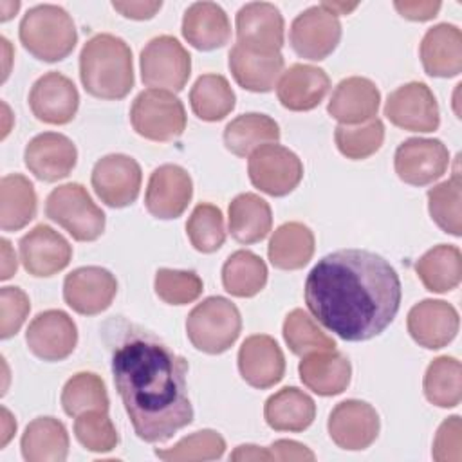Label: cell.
I'll list each match as a JSON object with an SVG mask.
<instances>
[{
  "label": "cell",
  "mask_w": 462,
  "mask_h": 462,
  "mask_svg": "<svg viewBox=\"0 0 462 462\" xmlns=\"http://www.w3.org/2000/svg\"><path fill=\"white\" fill-rule=\"evenodd\" d=\"M393 7L399 11L401 16L413 20V22H426L437 16L440 11V2L431 0H397L393 2Z\"/></svg>",
  "instance_id": "cell-50"
},
{
  "label": "cell",
  "mask_w": 462,
  "mask_h": 462,
  "mask_svg": "<svg viewBox=\"0 0 462 462\" xmlns=\"http://www.w3.org/2000/svg\"><path fill=\"white\" fill-rule=\"evenodd\" d=\"M141 166L125 153H110L101 157L92 168V188L96 195L110 208H126L139 197Z\"/></svg>",
  "instance_id": "cell-11"
},
{
  "label": "cell",
  "mask_w": 462,
  "mask_h": 462,
  "mask_svg": "<svg viewBox=\"0 0 462 462\" xmlns=\"http://www.w3.org/2000/svg\"><path fill=\"white\" fill-rule=\"evenodd\" d=\"M103 341L110 350L116 390L144 442H166L193 420L188 361L150 330L123 318L108 319Z\"/></svg>",
  "instance_id": "cell-1"
},
{
  "label": "cell",
  "mask_w": 462,
  "mask_h": 462,
  "mask_svg": "<svg viewBox=\"0 0 462 462\" xmlns=\"http://www.w3.org/2000/svg\"><path fill=\"white\" fill-rule=\"evenodd\" d=\"M273 226L271 206L256 193H240L229 204V233L240 244L263 240Z\"/></svg>",
  "instance_id": "cell-33"
},
{
  "label": "cell",
  "mask_w": 462,
  "mask_h": 462,
  "mask_svg": "<svg viewBox=\"0 0 462 462\" xmlns=\"http://www.w3.org/2000/svg\"><path fill=\"white\" fill-rule=\"evenodd\" d=\"M116 276L103 267H78L65 276L63 300L78 314L96 316L106 310L116 298Z\"/></svg>",
  "instance_id": "cell-14"
},
{
  "label": "cell",
  "mask_w": 462,
  "mask_h": 462,
  "mask_svg": "<svg viewBox=\"0 0 462 462\" xmlns=\"http://www.w3.org/2000/svg\"><path fill=\"white\" fill-rule=\"evenodd\" d=\"M16 431V420L9 413L7 408H2V439H0V448H5V444L11 440L13 433Z\"/></svg>",
  "instance_id": "cell-55"
},
{
  "label": "cell",
  "mask_w": 462,
  "mask_h": 462,
  "mask_svg": "<svg viewBox=\"0 0 462 462\" xmlns=\"http://www.w3.org/2000/svg\"><path fill=\"white\" fill-rule=\"evenodd\" d=\"M74 435L78 442L94 453H108L117 446V431L105 410H88L76 417Z\"/></svg>",
  "instance_id": "cell-46"
},
{
  "label": "cell",
  "mask_w": 462,
  "mask_h": 462,
  "mask_svg": "<svg viewBox=\"0 0 462 462\" xmlns=\"http://www.w3.org/2000/svg\"><path fill=\"white\" fill-rule=\"evenodd\" d=\"M18 36L25 51L49 63L65 60L78 42L72 16L52 4L31 7L20 22Z\"/></svg>",
  "instance_id": "cell-4"
},
{
  "label": "cell",
  "mask_w": 462,
  "mask_h": 462,
  "mask_svg": "<svg viewBox=\"0 0 462 462\" xmlns=\"http://www.w3.org/2000/svg\"><path fill=\"white\" fill-rule=\"evenodd\" d=\"M31 310V303L27 294L18 287H2L0 291V337L9 339L14 336L27 314Z\"/></svg>",
  "instance_id": "cell-48"
},
{
  "label": "cell",
  "mask_w": 462,
  "mask_h": 462,
  "mask_svg": "<svg viewBox=\"0 0 462 462\" xmlns=\"http://www.w3.org/2000/svg\"><path fill=\"white\" fill-rule=\"evenodd\" d=\"M20 448L27 462H63L69 455L67 428L54 417H38L27 424Z\"/></svg>",
  "instance_id": "cell-31"
},
{
  "label": "cell",
  "mask_w": 462,
  "mask_h": 462,
  "mask_svg": "<svg viewBox=\"0 0 462 462\" xmlns=\"http://www.w3.org/2000/svg\"><path fill=\"white\" fill-rule=\"evenodd\" d=\"M155 294L170 305H188L202 294V280L193 271L159 269L155 273Z\"/></svg>",
  "instance_id": "cell-47"
},
{
  "label": "cell",
  "mask_w": 462,
  "mask_h": 462,
  "mask_svg": "<svg viewBox=\"0 0 462 462\" xmlns=\"http://www.w3.org/2000/svg\"><path fill=\"white\" fill-rule=\"evenodd\" d=\"M408 332L424 348L439 350L451 343L458 332L457 309L442 300H422L408 312Z\"/></svg>",
  "instance_id": "cell-21"
},
{
  "label": "cell",
  "mask_w": 462,
  "mask_h": 462,
  "mask_svg": "<svg viewBox=\"0 0 462 462\" xmlns=\"http://www.w3.org/2000/svg\"><path fill=\"white\" fill-rule=\"evenodd\" d=\"M83 88L99 99H123L134 87L132 51L119 36H92L79 54Z\"/></svg>",
  "instance_id": "cell-3"
},
{
  "label": "cell",
  "mask_w": 462,
  "mask_h": 462,
  "mask_svg": "<svg viewBox=\"0 0 462 462\" xmlns=\"http://www.w3.org/2000/svg\"><path fill=\"white\" fill-rule=\"evenodd\" d=\"M263 417L276 431H303L316 417V404L303 390L285 386L265 401Z\"/></svg>",
  "instance_id": "cell-30"
},
{
  "label": "cell",
  "mask_w": 462,
  "mask_h": 462,
  "mask_svg": "<svg viewBox=\"0 0 462 462\" xmlns=\"http://www.w3.org/2000/svg\"><path fill=\"white\" fill-rule=\"evenodd\" d=\"M235 92L220 74H202L189 92L193 114L202 121H220L235 108Z\"/></svg>",
  "instance_id": "cell-38"
},
{
  "label": "cell",
  "mask_w": 462,
  "mask_h": 462,
  "mask_svg": "<svg viewBox=\"0 0 462 462\" xmlns=\"http://www.w3.org/2000/svg\"><path fill=\"white\" fill-rule=\"evenodd\" d=\"M45 215L78 242L97 240L105 231V213L78 182L54 188L45 200Z\"/></svg>",
  "instance_id": "cell-6"
},
{
  "label": "cell",
  "mask_w": 462,
  "mask_h": 462,
  "mask_svg": "<svg viewBox=\"0 0 462 462\" xmlns=\"http://www.w3.org/2000/svg\"><path fill=\"white\" fill-rule=\"evenodd\" d=\"M36 191L32 182L20 175L9 173L0 180V227L18 231L36 217Z\"/></svg>",
  "instance_id": "cell-35"
},
{
  "label": "cell",
  "mask_w": 462,
  "mask_h": 462,
  "mask_svg": "<svg viewBox=\"0 0 462 462\" xmlns=\"http://www.w3.org/2000/svg\"><path fill=\"white\" fill-rule=\"evenodd\" d=\"M415 271L430 292L453 291L462 280L460 249L449 244L435 245L417 260Z\"/></svg>",
  "instance_id": "cell-36"
},
{
  "label": "cell",
  "mask_w": 462,
  "mask_h": 462,
  "mask_svg": "<svg viewBox=\"0 0 462 462\" xmlns=\"http://www.w3.org/2000/svg\"><path fill=\"white\" fill-rule=\"evenodd\" d=\"M112 7L125 18L132 20H150L162 7V2H112Z\"/></svg>",
  "instance_id": "cell-52"
},
{
  "label": "cell",
  "mask_w": 462,
  "mask_h": 462,
  "mask_svg": "<svg viewBox=\"0 0 462 462\" xmlns=\"http://www.w3.org/2000/svg\"><path fill=\"white\" fill-rule=\"evenodd\" d=\"M247 173L253 186L260 191L271 197H283L300 184L303 164L292 150L267 143L249 155Z\"/></svg>",
  "instance_id": "cell-9"
},
{
  "label": "cell",
  "mask_w": 462,
  "mask_h": 462,
  "mask_svg": "<svg viewBox=\"0 0 462 462\" xmlns=\"http://www.w3.org/2000/svg\"><path fill=\"white\" fill-rule=\"evenodd\" d=\"M193 197L189 173L177 164H162L153 170L148 180L144 204L150 215L161 220L180 217Z\"/></svg>",
  "instance_id": "cell-17"
},
{
  "label": "cell",
  "mask_w": 462,
  "mask_h": 462,
  "mask_svg": "<svg viewBox=\"0 0 462 462\" xmlns=\"http://www.w3.org/2000/svg\"><path fill=\"white\" fill-rule=\"evenodd\" d=\"M240 45L260 52H280L283 45V16L274 4L251 2L236 13Z\"/></svg>",
  "instance_id": "cell-23"
},
{
  "label": "cell",
  "mask_w": 462,
  "mask_h": 462,
  "mask_svg": "<svg viewBox=\"0 0 462 462\" xmlns=\"http://www.w3.org/2000/svg\"><path fill=\"white\" fill-rule=\"evenodd\" d=\"M0 9H2L0 20H2V22H7V20L13 18V14L20 9V2H0Z\"/></svg>",
  "instance_id": "cell-57"
},
{
  "label": "cell",
  "mask_w": 462,
  "mask_h": 462,
  "mask_svg": "<svg viewBox=\"0 0 462 462\" xmlns=\"http://www.w3.org/2000/svg\"><path fill=\"white\" fill-rule=\"evenodd\" d=\"M420 61L433 78H453L462 72V32L453 23H437L420 42Z\"/></svg>",
  "instance_id": "cell-28"
},
{
  "label": "cell",
  "mask_w": 462,
  "mask_h": 462,
  "mask_svg": "<svg viewBox=\"0 0 462 462\" xmlns=\"http://www.w3.org/2000/svg\"><path fill=\"white\" fill-rule=\"evenodd\" d=\"M298 372L301 383L323 397L343 393L352 377L348 357L336 348L303 356L298 365Z\"/></svg>",
  "instance_id": "cell-27"
},
{
  "label": "cell",
  "mask_w": 462,
  "mask_h": 462,
  "mask_svg": "<svg viewBox=\"0 0 462 462\" xmlns=\"http://www.w3.org/2000/svg\"><path fill=\"white\" fill-rule=\"evenodd\" d=\"M431 455L437 462L462 460V422L458 415L448 417L437 430Z\"/></svg>",
  "instance_id": "cell-49"
},
{
  "label": "cell",
  "mask_w": 462,
  "mask_h": 462,
  "mask_svg": "<svg viewBox=\"0 0 462 462\" xmlns=\"http://www.w3.org/2000/svg\"><path fill=\"white\" fill-rule=\"evenodd\" d=\"M29 106L34 117L47 125H67L78 112L79 94L67 76L52 70L34 81Z\"/></svg>",
  "instance_id": "cell-18"
},
{
  "label": "cell",
  "mask_w": 462,
  "mask_h": 462,
  "mask_svg": "<svg viewBox=\"0 0 462 462\" xmlns=\"http://www.w3.org/2000/svg\"><path fill=\"white\" fill-rule=\"evenodd\" d=\"M27 170L40 180L56 182L69 177L78 161L74 143L58 132H43L32 137L23 152Z\"/></svg>",
  "instance_id": "cell-19"
},
{
  "label": "cell",
  "mask_w": 462,
  "mask_h": 462,
  "mask_svg": "<svg viewBox=\"0 0 462 462\" xmlns=\"http://www.w3.org/2000/svg\"><path fill=\"white\" fill-rule=\"evenodd\" d=\"M25 341L36 357L43 361H61L74 352L78 328L67 312L51 309L32 318L25 332Z\"/></svg>",
  "instance_id": "cell-16"
},
{
  "label": "cell",
  "mask_w": 462,
  "mask_h": 462,
  "mask_svg": "<svg viewBox=\"0 0 462 462\" xmlns=\"http://www.w3.org/2000/svg\"><path fill=\"white\" fill-rule=\"evenodd\" d=\"M460 173L455 171L451 179L428 189V209L433 222L453 236L462 235V209H460Z\"/></svg>",
  "instance_id": "cell-41"
},
{
  "label": "cell",
  "mask_w": 462,
  "mask_h": 462,
  "mask_svg": "<svg viewBox=\"0 0 462 462\" xmlns=\"http://www.w3.org/2000/svg\"><path fill=\"white\" fill-rule=\"evenodd\" d=\"M20 260L25 271L38 278L63 271L72 258L70 244L51 226L40 224L20 240Z\"/></svg>",
  "instance_id": "cell-20"
},
{
  "label": "cell",
  "mask_w": 462,
  "mask_h": 462,
  "mask_svg": "<svg viewBox=\"0 0 462 462\" xmlns=\"http://www.w3.org/2000/svg\"><path fill=\"white\" fill-rule=\"evenodd\" d=\"M280 126L278 123L265 114H242L227 123L224 128V144L226 148L238 155L247 157L256 148L267 143H278Z\"/></svg>",
  "instance_id": "cell-34"
},
{
  "label": "cell",
  "mask_w": 462,
  "mask_h": 462,
  "mask_svg": "<svg viewBox=\"0 0 462 462\" xmlns=\"http://www.w3.org/2000/svg\"><path fill=\"white\" fill-rule=\"evenodd\" d=\"M392 125L410 132H433L440 125L439 103L426 83L410 81L395 88L384 105Z\"/></svg>",
  "instance_id": "cell-12"
},
{
  "label": "cell",
  "mask_w": 462,
  "mask_h": 462,
  "mask_svg": "<svg viewBox=\"0 0 462 462\" xmlns=\"http://www.w3.org/2000/svg\"><path fill=\"white\" fill-rule=\"evenodd\" d=\"M375 408L359 399H346L334 406L328 415V435L336 446L348 451L366 449L379 435Z\"/></svg>",
  "instance_id": "cell-15"
},
{
  "label": "cell",
  "mask_w": 462,
  "mask_h": 462,
  "mask_svg": "<svg viewBox=\"0 0 462 462\" xmlns=\"http://www.w3.org/2000/svg\"><path fill=\"white\" fill-rule=\"evenodd\" d=\"M325 9H328L330 13L337 14H348L350 11H354L357 7V4H341V2H323L321 4Z\"/></svg>",
  "instance_id": "cell-56"
},
{
  "label": "cell",
  "mask_w": 462,
  "mask_h": 462,
  "mask_svg": "<svg viewBox=\"0 0 462 462\" xmlns=\"http://www.w3.org/2000/svg\"><path fill=\"white\" fill-rule=\"evenodd\" d=\"M242 330L236 305L222 296H209L191 309L186 319V334L191 345L206 354L229 350Z\"/></svg>",
  "instance_id": "cell-5"
},
{
  "label": "cell",
  "mask_w": 462,
  "mask_h": 462,
  "mask_svg": "<svg viewBox=\"0 0 462 462\" xmlns=\"http://www.w3.org/2000/svg\"><path fill=\"white\" fill-rule=\"evenodd\" d=\"M233 462H249V460H274L271 449L260 448L254 444H242L235 448V451L229 457Z\"/></svg>",
  "instance_id": "cell-53"
},
{
  "label": "cell",
  "mask_w": 462,
  "mask_h": 462,
  "mask_svg": "<svg viewBox=\"0 0 462 462\" xmlns=\"http://www.w3.org/2000/svg\"><path fill=\"white\" fill-rule=\"evenodd\" d=\"M229 70L242 88L269 92L283 72V56L280 52H260L235 43L229 51Z\"/></svg>",
  "instance_id": "cell-26"
},
{
  "label": "cell",
  "mask_w": 462,
  "mask_h": 462,
  "mask_svg": "<svg viewBox=\"0 0 462 462\" xmlns=\"http://www.w3.org/2000/svg\"><path fill=\"white\" fill-rule=\"evenodd\" d=\"M0 42H2V47H4V51H5V70H4V79H5L7 74H9V65H7V63H9V60H11V54H9V52H11V45H9V42H7L4 36L0 38Z\"/></svg>",
  "instance_id": "cell-58"
},
{
  "label": "cell",
  "mask_w": 462,
  "mask_h": 462,
  "mask_svg": "<svg viewBox=\"0 0 462 462\" xmlns=\"http://www.w3.org/2000/svg\"><path fill=\"white\" fill-rule=\"evenodd\" d=\"M130 123L141 137L168 143L184 132L186 110L173 92L148 88L134 99Z\"/></svg>",
  "instance_id": "cell-7"
},
{
  "label": "cell",
  "mask_w": 462,
  "mask_h": 462,
  "mask_svg": "<svg viewBox=\"0 0 462 462\" xmlns=\"http://www.w3.org/2000/svg\"><path fill=\"white\" fill-rule=\"evenodd\" d=\"M238 370L253 388H271L285 374V357L274 337L267 334L249 336L238 350Z\"/></svg>",
  "instance_id": "cell-22"
},
{
  "label": "cell",
  "mask_w": 462,
  "mask_h": 462,
  "mask_svg": "<svg viewBox=\"0 0 462 462\" xmlns=\"http://www.w3.org/2000/svg\"><path fill=\"white\" fill-rule=\"evenodd\" d=\"M271 453L274 460H314L316 455L303 444L296 440L280 439L271 444Z\"/></svg>",
  "instance_id": "cell-51"
},
{
  "label": "cell",
  "mask_w": 462,
  "mask_h": 462,
  "mask_svg": "<svg viewBox=\"0 0 462 462\" xmlns=\"http://www.w3.org/2000/svg\"><path fill=\"white\" fill-rule=\"evenodd\" d=\"M305 303L312 316L345 341L379 336L401 307L395 269L368 249H337L310 269Z\"/></svg>",
  "instance_id": "cell-2"
},
{
  "label": "cell",
  "mask_w": 462,
  "mask_h": 462,
  "mask_svg": "<svg viewBox=\"0 0 462 462\" xmlns=\"http://www.w3.org/2000/svg\"><path fill=\"white\" fill-rule=\"evenodd\" d=\"M0 244H2V274H0V278L9 280L16 273V256H14V251L9 244V240L2 238Z\"/></svg>",
  "instance_id": "cell-54"
},
{
  "label": "cell",
  "mask_w": 462,
  "mask_h": 462,
  "mask_svg": "<svg viewBox=\"0 0 462 462\" xmlns=\"http://www.w3.org/2000/svg\"><path fill=\"white\" fill-rule=\"evenodd\" d=\"M186 233L197 251L215 253L226 240L222 211L208 202L195 206L186 222Z\"/></svg>",
  "instance_id": "cell-43"
},
{
  "label": "cell",
  "mask_w": 462,
  "mask_h": 462,
  "mask_svg": "<svg viewBox=\"0 0 462 462\" xmlns=\"http://www.w3.org/2000/svg\"><path fill=\"white\" fill-rule=\"evenodd\" d=\"M267 283V265L253 251L240 249L222 265V285L236 298L256 296Z\"/></svg>",
  "instance_id": "cell-37"
},
{
  "label": "cell",
  "mask_w": 462,
  "mask_h": 462,
  "mask_svg": "<svg viewBox=\"0 0 462 462\" xmlns=\"http://www.w3.org/2000/svg\"><path fill=\"white\" fill-rule=\"evenodd\" d=\"M393 166L402 182L426 186L446 173L449 166V152L439 139L411 137L397 146Z\"/></svg>",
  "instance_id": "cell-13"
},
{
  "label": "cell",
  "mask_w": 462,
  "mask_h": 462,
  "mask_svg": "<svg viewBox=\"0 0 462 462\" xmlns=\"http://www.w3.org/2000/svg\"><path fill=\"white\" fill-rule=\"evenodd\" d=\"M381 92L374 81L361 76L341 79L328 101V114L346 126L366 123L377 116Z\"/></svg>",
  "instance_id": "cell-24"
},
{
  "label": "cell",
  "mask_w": 462,
  "mask_h": 462,
  "mask_svg": "<svg viewBox=\"0 0 462 462\" xmlns=\"http://www.w3.org/2000/svg\"><path fill=\"white\" fill-rule=\"evenodd\" d=\"M61 406L70 417H78L88 410L108 411V393L103 379L92 372L72 375L61 390Z\"/></svg>",
  "instance_id": "cell-40"
},
{
  "label": "cell",
  "mask_w": 462,
  "mask_h": 462,
  "mask_svg": "<svg viewBox=\"0 0 462 462\" xmlns=\"http://www.w3.org/2000/svg\"><path fill=\"white\" fill-rule=\"evenodd\" d=\"M182 36L199 51L220 49L231 38V23L218 4L195 2L182 16Z\"/></svg>",
  "instance_id": "cell-29"
},
{
  "label": "cell",
  "mask_w": 462,
  "mask_h": 462,
  "mask_svg": "<svg viewBox=\"0 0 462 462\" xmlns=\"http://www.w3.org/2000/svg\"><path fill=\"white\" fill-rule=\"evenodd\" d=\"M314 254V235L301 222H285L271 236L267 245L269 262L282 271L305 267Z\"/></svg>",
  "instance_id": "cell-32"
},
{
  "label": "cell",
  "mask_w": 462,
  "mask_h": 462,
  "mask_svg": "<svg viewBox=\"0 0 462 462\" xmlns=\"http://www.w3.org/2000/svg\"><path fill=\"white\" fill-rule=\"evenodd\" d=\"M334 141L345 157L354 161L366 159L381 148L384 141V125L377 117L356 126L339 125L334 132Z\"/></svg>",
  "instance_id": "cell-44"
},
{
  "label": "cell",
  "mask_w": 462,
  "mask_h": 462,
  "mask_svg": "<svg viewBox=\"0 0 462 462\" xmlns=\"http://www.w3.org/2000/svg\"><path fill=\"white\" fill-rule=\"evenodd\" d=\"M424 395L439 408H455L462 399V366L451 356L433 359L424 374Z\"/></svg>",
  "instance_id": "cell-39"
},
{
  "label": "cell",
  "mask_w": 462,
  "mask_h": 462,
  "mask_svg": "<svg viewBox=\"0 0 462 462\" xmlns=\"http://www.w3.org/2000/svg\"><path fill=\"white\" fill-rule=\"evenodd\" d=\"M341 40L339 18L321 4L300 13L289 31V42L294 52L305 60L319 61L332 54Z\"/></svg>",
  "instance_id": "cell-10"
},
{
  "label": "cell",
  "mask_w": 462,
  "mask_h": 462,
  "mask_svg": "<svg viewBox=\"0 0 462 462\" xmlns=\"http://www.w3.org/2000/svg\"><path fill=\"white\" fill-rule=\"evenodd\" d=\"M143 83L168 92H179L186 87L191 74V56L182 43L168 34L150 40L141 51Z\"/></svg>",
  "instance_id": "cell-8"
},
{
  "label": "cell",
  "mask_w": 462,
  "mask_h": 462,
  "mask_svg": "<svg viewBox=\"0 0 462 462\" xmlns=\"http://www.w3.org/2000/svg\"><path fill=\"white\" fill-rule=\"evenodd\" d=\"M226 451V440L215 430H200L180 439L171 448L155 449V455L166 462L180 460H217Z\"/></svg>",
  "instance_id": "cell-45"
},
{
  "label": "cell",
  "mask_w": 462,
  "mask_h": 462,
  "mask_svg": "<svg viewBox=\"0 0 462 462\" xmlns=\"http://www.w3.org/2000/svg\"><path fill=\"white\" fill-rule=\"evenodd\" d=\"M283 339L292 354L307 356L310 352L334 350L336 341L328 337L318 323L301 309H294L285 316Z\"/></svg>",
  "instance_id": "cell-42"
},
{
  "label": "cell",
  "mask_w": 462,
  "mask_h": 462,
  "mask_svg": "<svg viewBox=\"0 0 462 462\" xmlns=\"http://www.w3.org/2000/svg\"><path fill=\"white\" fill-rule=\"evenodd\" d=\"M330 88L327 72L314 65L294 63L282 72L276 83L280 103L292 112H305L316 108Z\"/></svg>",
  "instance_id": "cell-25"
}]
</instances>
